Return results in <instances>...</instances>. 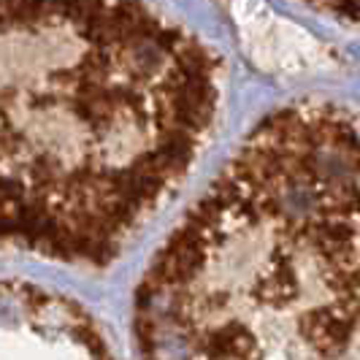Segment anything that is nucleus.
<instances>
[{"instance_id":"f257e3e1","label":"nucleus","mask_w":360,"mask_h":360,"mask_svg":"<svg viewBox=\"0 0 360 360\" xmlns=\"http://www.w3.org/2000/svg\"><path fill=\"white\" fill-rule=\"evenodd\" d=\"M222 57L139 3H0V252L108 269L181 190Z\"/></svg>"},{"instance_id":"f03ea898","label":"nucleus","mask_w":360,"mask_h":360,"mask_svg":"<svg viewBox=\"0 0 360 360\" xmlns=\"http://www.w3.org/2000/svg\"><path fill=\"white\" fill-rule=\"evenodd\" d=\"M358 168L347 106L266 117L144 274V360H358Z\"/></svg>"}]
</instances>
